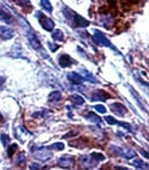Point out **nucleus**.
<instances>
[{
  "instance_id": "obj_28",
  "label": "nucleus",
  "mask_w": 149,
  "mask_h": 170,
  "mask_svg": "<svg viewBox=\"0 0 149 170\" xmlns=\"http://www.w3.org/2000/svg\"><path fill=\"white\" fill-rule=\"evenodd\" d=\"M94 108H95V110H97V111H99V113H101V114H105V113H106V107H105V106L96 104Z\"/></svg>"
},
{
  "instance_id": "obj_8",
  "label": "nucleus",
  "mask_w": 149,
  "mask_h": 170,
  "mask_svg": "<svg viewBox=\"0 0 149 170\" xmlns=\"http://www.w3.org/2000/svg\"><path fill=\"white\" fill-rule=\"evenodd\" d=\"M74 60L69 54H61V55L59 56V65H60V67H63V68L70 67V66L74 65Z\"/></svg>"
},
{
  "instance_id": "obj_34",
  "label": "nucleus",
  "mask_w": 149,
  "mask_h": 170,
  "mask_svg": "<svg viewBox=\"0 0 149 170\" xmlns=\"http://www.w3.org/2000/svg\"><path fill=\"white\" fill-rule=\"evenodd\" d=\"M114 170H130V169H128V168H125V167H119V165H117V167H114Z\"/></svg>"
},
{
  "instance_id": "obj_18",
  "label": "nucleus",
  "mask_w": 149,
  "mask_h": 170,
  "mask_svg": "<svg viewBox=\"0 0 149 170\" xmlns=\"http://www.w3.org/2000/svg\"><path fill=\"white\" fill-rule=\"evenodd\" d=\"M0 18H1L2 20H5L6 23H10V22H11V15L5 10V7H1V6H0Z\"/></svg>"
},
{
  "instance_id": "obj_7",
  "label": "nucleus",
  "mask_w": 149,
  "mask_h": 170,
  "mask_svg": "<svg viewBox=\"0 0 149 170\" xmlns=\"http://www.w3.org/2000/svg\"><path fill=\"white\" fill-rule=\"evenodd\" d=\"M27 37H28L29 42H30V45H31V47H33L34 49H41V42H40L38 37H37V35L34 31H31V30L28 31Z\"/></svg>"
},
{
  "instance_id": "obj_21",
  "label": "nucleus",
  "mask_w": 149,
  "mask_h": 170,
  "mask_svg": "<svg viewBox=\"0 0 149 170\" xmlns=\"http://www.w3.org/2000/svg\"><path fill=\"white\" fill-rule=\"evenodd\" d=\"M40 5H41L43 9L46 10L48 13H51V12L53 11V7H52L51 2H49V1H47V0H42V1H40Z\"/></svg>"
},
{
  "instance_id": "obj_31",
  "label": "nucleus",
  "mask_w": 149,
  "mask_h": 170,
  "mask_svg": "<svg viewBox=\"0 0 149 170\" xmlns=\"http://www.w3.org/2000/svg\"><path fill=\"white\" fill-rule=\"evenodd\" d=\"M48 47H49V49L52 50V52H56V49H58V46L56 43H52V42H48Z\"/></svg>"
},
{
  "instance_id": "obj_30",
  "label": "nucleus",
  "mask_w": 149,
  "mask_h": 170,
  "mask_svg": "<svg viewBox=\"0 0 149 170\" xmlns=\"http://www.w3.org/2000/svg\"><path fill=\"white\" fill-rule=\"evenodd\" d=\"M47 111H48V110H43V111H41V113H34V114H33V116L34 117H38V116H46L47 114H48V113H47Z\"/></svg>"
},
{
  "instance_id": "obj_1",
  "label": "nucleus",
  "mask_w": 149,
  "mask_h": 170,
  "mask_svg": "<svg viewBox=\"0 0 149 170\" xmlns=\"http://www.w3.org/2000/svg\"><path fill=\"white\" fill-rule=\"evenodd\" d=\"M64 16H65L66 20L69 22L70 27L72 28H85L90 24L88 19H85L82 16L74 13V11H71L67 7H64Z\"/></svg>"
},
{
  "instance_id": "obj_12",
  "label": "nucleus",
  "mask_w": 149,
  "mask_h": 170,
  "mask_svg": "<svg viewBox=\"0 0 149 170\" xmlns=\"http://www.w3.org/2000/svg\"><path fill=\"white\" fill-rule=\"evenodd\" d=\"M0 36L4 40H11L15 36V31L7 27H0Z\"/></svg>"
},
{
  "instance_id": "obj_20",
  "label": "nucleus",
  "mask_w": 149,
  "mask_h": 170,
  "mask_svg": "<svg viewBox=\"0 0 149 170\" xmlns=\"http://www.w3.org/2000/svg\"><path fill=\"white\" fill-rule=\"evenodd\" d=\"M136 156V152L131 149H123V158H126V159H130L133 158Z\"/></svg>"
},
{
  "instance_id": "obj_24",
  "label": "nucleus",
  "mask_w": 149,
  "mask_h": 170,
  "mask_svg": "<svg viewBox=\"0 0 149 170\" xmlns=\"http://www.w3.org/2000/svg\"><path fill=\"white\" fill-rule=\"evenodd\" d=\"M25 163V153L24 152H20L17 156V159H16V164L17 165H23Z\"/></svg>"
},
{
  "instance_id": "obj_25",
  "label": "nucleus",
  "mask_w": 149,
  "mask_h": 170,
  "mask_svg": "<svg viewBox=\"0 0 149 170\" xmlns=\"http://www.w3.org/2000/svg\"><path fill=\"white\" fill-rule=\"evenodd\" d=\"M92 157H93L95 161L97 162H102V161H105V156H103L102 153H97V152H93L92 153Z\"/></svg>"
},
{
  "instance_id": "obj_17",
  "label": "nucleus",
  "mask_w": 149,
  "mask_h": 170,
  "mask_svg": "<svg viewBox=\"0 0 149 170\" xmlns=\"http://www.w3.org/2000/svg\"><path fill=\"white\" fill-rule=\"evenodd\" d=\"M85 119H87L88 121H90V122H94V124H100V122L102 121L100 117L96 115V114H94V113H92V111L88 113V114L85 115Z\"/></svg>"
},
{
  "instance_id": "obj_13",
  "label": "nucleus",
  "mask_w": 149,
  "mask_h": 170,
  "mask_svg": "<svg viewBox=\"0 0 149 170\" xmlns=\"http://www.w3.org/2000/svg\"><path fill=\"white\" fill-rule=\"evenodd\" d=\"M131 164H132L133 167H136L137 169H141V170H149L148 163L143 162L142 159H135V161L131 162Z\"/></svg>"
},
{
  "instance_id": "obj_33",
  "label": "nucleus",
  "mask_w": 149,
  "mask_h": 170,
  "mask_svg": "<svg viewBox=\"0 0 149 170\" xmlns=\"http://www.w3.org/2000/svg\"><path fill=\"white\" fill-rule=\"evenodd\" d=\"M4 84H5V78H4V77H0V91L4 89Z\"/></svg>"
},
{
  "instance_id": "obj_36",
  "label": "nucleus",
  "mask_w": 149,
  "mask_h": 170,
  "mask_svg": "<svg viewBox=\"0 0 149 170\" xmlns=\"http://www.w3.org/2000/svg\"><path fill=\"white\" fill-rule=\"evenodd\" d=\"M0 120H2V115L1 114H0Z\"/></svg>"
},
{
  "instance_id": "obj_3",
  "label": "nucleus",
  "mask_w": 149,
  "mask_h": 170,
  "mask_svg": "<svg viewBox=\"0 0 149 170\" xmlns=\"http://www.w3.org/2000/svg\"><path fill=\"white\" fill-rule=\"evenodd\" d=\"M36 18L40 20V24H41V27L43 28L45 30L47 31H52L53 29H54V22L49 17H46L45 15H42L41 12H36Z\"/></svg>"
},
{
  "instance_id": "obj_2",
  "label": "nucleus",
  "mask_w": 149,
  "mask_h": 170,
  "mask_svg": "<svg viewBox=\"0 0 149 170\" xmlns=\"http://www.w3.org/2000/svg\"><path fill=\"white\" fill-rule=\"evenodd\" d=\"M93 40L96 42V45L99 46H103V47H110L113 50H117L115 47H113V45L111 43V41L105 36L103 33H101L100 30H94V35H93Z\"/></svg>"
},
{
  "instance_id": "obj_11",
  "label": "nucleus",
  "mask_w": 149,
  "mask_h": 170,
  "mask_svg": "<svg viewBox=\"0 0 149 170\" xmlns=\"http://www.w3.org/2000/svg\"><path fill=\"white\" fill-rule=\"evenodd\" d=\"M67 79L71 81V83H74V84H77V85H81V84H83L84 79L82 78V76L79 74V73H77V72H70V73H67Z\"/></svg>"
},
{
  "instance_id": "obj_4",
  "label": "nucleus",
  "mask_w": 149,
  "mask_h": 170,
  "mask_svg": "<svg viewBox=\"0 0 149 170\" xmlns=\"http://www.w3.org/2000/svg\"><path fill=\"white\" fill-rule=\"evenodd\" d=\"M81 164L85 170H90V169H94L95 167H97V162L92 157V155H84L81 157Z\"/></svg>"
},
{
  "instance_id": "obj_16",
  "label": "nucleus",
  "mask_w": 149,
  "mask_h": 170,
  "mask_svg": "<svg viewBox=\"0 0 149 170\" xmlns=\"http://www.w3.org/2000/svg\"><path fill=\"white\" fill-rule=\"evenodd\" d=\"M70 101H71V103H74L76 106H83L85 103V99L82 96H79V95H72L70 97Z\"/></svg>"
},
{
  "instance_id": "obj_15",
  "label": "nucleus",
  "mask_w": 149,
  "mask_h": 170,
  "mask_svg": "<svg viewBox=\"0 0 149 170\" xmlns=\"http://www.w3.org/2000/svg\"><path fill=\"white\" fill-rule=\"evenodd\" d=\"M82 78H83L84 81H92V83H94V84H96L97 83V81H96V78L94 77L93 74L90 73L89 71H87V70H82Z\"/></svg>"
},
{
  "instance_id": "obj_19",
  "label": "nucleus",
  "mask_w": 149,
  "mask_h": 170,
  "mask_svg": "<svg viewBox=\"0 0 149 170\" xmlns=\"http://www.w3.org/2000/svg\"><path fill=\"white\" fill-rule=\"evenodd\" d=\"M52 38L56 40V41H63V40H64V33H63L61 30L56 29V30H54V31L52 33Z\"/></svg>"
},
{
  "instance_id": "obj_5",
  "label": "nucleus",
  "mask_w": 149,
  "mask_h": 170,
  "mask_svg": "<svg viewBox=\"0 0 149 170\" xmlns=\"http://www.w3.org/2000/svg\"><path fill=\"white\" fill-rule=\"evenodd\" d=\"M33 156H34L36 159H38V161L47 162L48 159L52 158L53 155H52V152H51L49 150H47L45 147H41L40 150H35V151L33 152Z\"/></svg>"
},
{
  "instance_id": "obj_23",
  "label": "nucleus",
  "mask_w": 149,
  "mask_h": 170,
  "mask_svg": "<svg viewBox=\"0 0 149 170\" xmlns=\"http://www.w3.org/2000/svg\"><path fill=\"white\" fill-rule=\"evenodd\" d=\"M64 147H65V145L63 143H54L52 144L48 149H51V150H56V151H61V150H64Z\"/></svg>"
},
{
  "instance_id": "obj_35",
  "label": "nucleus",
  "mask_w": 149,
  "mask_h": 170,
  "mask_svg": "<svg viewBox=\"0 0 149 170\" xmlns=\"http://www.w3.org/2000/svg\"><path fill=\"white\" fill-rule=\"evenodd\" d=\"M140 152L142 153V155H143V156H144V157H146V158H148V153L146 152V151H144V150H140Z\"/></svg>"
},
{
  "instance_id": "obj_22",
  "label": "nucleus",
  "mask_w": 149,
  "mask_h": 170,
  "mask_svg": "<svg viewBox=\"0 0 149 170\" xmlns=\"http://www.w3.org/2000/svg\"><path fill=\"white\" fill-rule=\"evenodd\" d=\"M110 150H111L112 152L114 153V155H117V156H120L123 157V149L119 147V146H115V145H111L110 146Z\"/></svg>"
},
{
  "instance_id": "obj_29",
  "label": "nucleus",
  "mask_w": 149,
  "mask_h": 170,
  "mask_svg": "<svg viewBox=\"0 0 149 170\" xmlns=\"http://www.w3.org/2000/svg\"><path fill=\"white\" fill-rule=\"evenodd\" d=\"M114 125H118V126H121V127H124V128H126L128 131H131V126L129 124H125V122H119V121H117L115 120V124Z\"/></svg>"
},
{
  "instance_id": "obj_32",
  "label": "nucleus",
  "mask_w": 149,
  "mask_h": 170,
  "mask_svg": "<svg viewBox=\"0 0 149 170\" xmlns=\"http://www.w3.org/2000/svg\"><path fill=\"white\" fill-rule=\"evenodd\" d=\"M30 170H41V168H40V165H38V164H36V163H33V164L30 165Z\"/></svg>"
},
{
  "instance_id": "obj_9",
  "label": "nucleus",
  "mask_w": 149,
  "mask_h": 170,
  "mask_svg": "<svg viewBox=\"0 0 149 170\" xmlns=\"http://www.w3.org/2000/svg\"><path fill=\"white\" fill-rule=\"evenodd\" d=\"M110 97V95L105 91H101V90H97V91H94L93 95L90 96V101L94 102V101H101V102H105L106 99Z\"/></svg>"
},
{
  "instance_id": "obj_14",
  "label": "nucleus",
  "mask_w": 149,
  "mask_h": 170,
  "mask_svg": "<svg viewBox=\"0 0 149 170\" xmlns=\"http://www.w3.org/2000/svg\"><path fill=\"white\" fill-rule=\"evenodd\" d=\"M60 99H61V94H60V91H52V92L48 95V102H51V103L59 102Z\"/></svg>"
},
{
  "instance_id": "obj_27",
  "label": "nucleus",
  "mask_w": 149,
  "mask_h": 170,
  "mask_svg": "<svg viewBox=\"0 0 149 170\" xmlns=\"http://www.w3.org/2000/svg\"><path fill=\"white\" fill-rule=\"evenodd\" d=\"M17 147H18L17 144H11L9 146V150H7V156H9V157H12V156H13V152L16 151Z\"/></svg>"
},
{
  "instance_id": "obj_26",
  "label": "nucleus",
  "mask_w": 149,
  "mask_h": 170,
  "mask_svg": "<svg viewBox=\"0 0 149 170\" xmlns=\"http://www.w3.org/2000/svg\"><path fill=\"white\" fill-rule=\"evenodd\" d=\"M0 139H1V144L4 145V146H7L10 144V138H9V135L7 134H2L0 135Z\"/></svg>"
},
{
  "instance_id": "obj_6",
  "label": "nucleus",
  "mask_w": 149,
  "mask_h": 170,
  "mask_svg": "<svg viewBox=\"0 0 149 170\" xmlns=\"http://www.w3.org/2000/svg\"><path fill=\"white\" fill-rule=\"evenodd\" d=\"M58 167L59 168H63V169H71L74 167V157L70 156V155H65V156H61L59 159H58Z\"/></svg>"
},
{
  "instance_id": "obj_10",
  "label": "nucleus",
  "mask_w": 149,
  "mask_h": 170,
  "mask_svg": "<svg viewBox=\"0 0 149 170\" xmlns=\"http://www.w3.org/2000/svg\"><path fill=\"white\" fill-rule=\"evenodd\" d=\"M110 108H111V110L115 115H119V116H124L126 114V111H128L126 108L124 107L123 104H120V103H112Z\"/></svg>"
}]
</instances>
